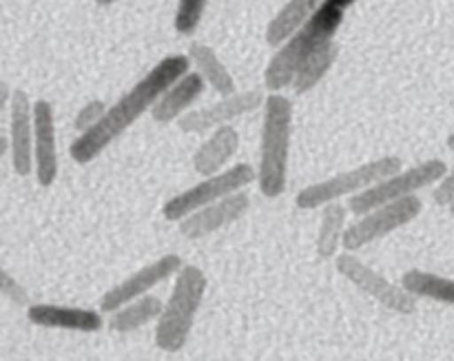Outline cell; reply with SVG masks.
<instances>
[{"label":"cell","mask_w":454,"mask_h":361,"mask_svg":"<svg viewBox=\"0 0 454 361\" xmlns=\"http://www.w3.org/2000/svg\"><path fill=\"white\" fill-rule=\"evenodd\" d=\"M191 69V62L184 53H173L162 58L151 71H146L127 93L118 98L111 106H106L100 122L89 131L78 133L69 146V155L75 164H89L105 149H109L129 127L137 122L160 96L171 87L177 78Z\"/></svg>","instance_id":"6da1fadb"},{"label":"cell","mask_w":454,"mask_h":361,"mask_svg":"<svg viewBox=\"0 0 454 361\" xmlns=\"http://www.w3.org/2000/svg\"><path fill=\"white\" fill-rule=\"evenodd\" d=\"M260 162L255 169L257 189L264 198L275 200L288 186V162L293 145V100L284 93H269L262 105Z\"/></svg>","instance_id":"7a4b0ae2"},{"label":"cell","mask_w":454,"mask_h":361,"mask_svg":"<svg viewBox=\"0 0 454 361\" xmlns=\"http://www.w3.org/2000/svg\"><path fill=\"white\" fill-rule=\"evenodd\" d=\"M346 12L335 7L328 0L319 4L317 12L295 31L288 35L264 69V84L270 93H282L284 89H291L300 67L313 56L315 51L326 43L335 40Z\"/></svg>","instance_id":"3957f363"},{"label":"cell","mask_w":454,"mask_h":361,"mask_svg":"<svg viewBox=\"0 0 454 361\" xmlns=\"http://www.w3.org/2000/svg\"><path fill=\"white\" fill-rule=\"evenodd\" d=\"M207 288L208 279L200 266L184 264L177 271L171 295L162 304V313L155 322V346L162 353H180L184 349Z\"/></svg>","instance_id":"277c9868"},{"label":"cell","mask_w":454,"mask_h":361,"mask_svg":"<svg viewBox=\"0 0 454 361\" xmlns=\"http://www.w3.org/2000/svg\"><path fill=\"white\" fill-rule=\"evenodd\" d=\"M402 169L403 160L399 155H384V158L371 160V162L359 164L350 171H341L337 176L326 177V180L304 186L297 193L295 207L301 208V211H315V208H322L331 202L353 198V195L371 189L372 184L386 180V177L402 171Z\"/></svg>","instance_id":"5b68a950"},{"label":"cell","mask_w":454,"mask_h":361,"mask_svg":"<svg viewBox=\"0 0 454 361\" xmlns=\"http://www.w3.org/2000/svg\"><path fill=\"white\" fill-rule=\"evenodd\" d=\"M446 169L448 164L439 158L424 160V162L402 169V171L393 173L386 180L372 184L371 189L353 195L348 202V211H353L355 216H364V213L372 211L377 207H384V204L417 195L421 189H428V186L437 184L443 173H446Z\"/></svg>","instance_id":"8992f818"},{"label":"cell","mask_w":454,"mask_h":361,"mask_svg":"<svg viewBox=\"0 0 454 361\" xmlns=\"http://www.w3.org/2000/svg\"><path fill=\"white\" fill-rule=\"evenodd\" d=\"M253 182H255V167H251V164H233V167L224 169L222 173L204 177L198 184L189 186L186 191L167 200L162 207L164 220H184L189 213L198 211V208L207 207V204L217 202V200L229 198L233 193H239L247 186H251Z\"/></svg>","instance_id":"52a82bcc"},{"label":"cell","mask_w":454,"mask_h":361,"mask_svg":"<svg viewBox=\"0 0 454 361\" xmlns=\"http://www.w3.org/2000/svg\"><path fill=\"white\" fill-rule=\"evenodd\" d=\"M421 211H424V202L417 195L372 208V211L359 216V220L346 229L341 247L348 253L359 251V248L368 247L377 239L388 238L390 233L415 222L421 216Z\"/></svg>","instance_id":"ba28073f"},{"label":"cell","mask_w":454,"mask_h":361,"mask_svg":"<svg viewBox=\"0 0 454 361\" xmlns=\"http://www.w3.org/2000/svg\"><path fill=\"white\" fill-rule=\"evenodd\" d=\"M335 269L341 278L348 279L353 286H357L364 295L372 297V300L380 306H384L386 310H393V313L397 315L417 313L415 297L408 295L402 286L393 284L388 278L377 273L375 269L364 264V262L359 260V257H355L353 253H340V255L335 257Z\"/></svg>","instance_id":"9c48e42d"},{"label":"cell","mask_w":454,"mask_h":361,"mask_svg":"<svg viewBox=\"0 0 454 361\" xmlns=\"http://www.w3.org/2000/svg\"><path fill=\"white\" fill-rule=\"evenodd\" d=\"M266 96L260 89H251V91H235L231 96H222L220 100L213 105L202 106V109H191L177 120V129L182 133H208L217 127L231 124L233 120L242 118V115L253 114V111L262 109Z\"/></svg>","instance_id":"30bf717a"},{"label":"cell","mask_w":454,"mask_h":361,"mask_svg":"<svg viewBox=\"0 0 454 361\" xmlns=\"http://www.w3.org/2000/svg\"><path fill=\"white\" fill-rule=\"evenodd\" d=\"M184 266L182 257L177 253H167V255L158 257L151 264L142 266L140 271H136L133 275H129L124 282H120L118 286L109 288V291L102 295L100 309L102 313H114L120 306L129 304V302L137 300L142 295H149L158 284L167 282L173 275H177V271Z\"/></svg>","instance_id":"8fae6325"},{"label":"cell","mask_w":454,"mask_h":361,"mask_svg":"<svg viewBox=\"0 0 454 361\" xmlns=\"http://www.w3.org/2000/svg\"><path fill=\"white\" fill-rule=\"evenodd\" d=\"M9 158L18 177H29L34 171V114L29 93L25 89H12L9 96Z\"/></svg>","instance_id":"7c38bea8"},{"label":"cell","mask_w":454,"mask_h":361,"mask_svg":"<svg viewBox=\"0 0 454 361\" xmlns=\"http://www.w3.org/2000/svg\"><path fill=\"white\" fill-rule=\"evenodd\" d=\"M34 173L40 186H51L60 173V158H58L56 137V114L53 105L44 98L34 100Z\"/></svg>","instance_id":"4fadbf2b"},{"label":"cell","mask_w":454,"mask_h":361,"mask_svg":"<svg viewBox=\"0 0 454 361\" xmlns=\"http://www.w3.org/2000/svg\"><path fill=\"white\" fill-rule=\"evenodd\" d=\"M248 207H251V198H248L247 191H239V193H233L229 198L217 200V202L189 213L184 220L177 222V229H180L182 238L204 239L238 222L248 211Z\"/></svg>","instance_id":"5bb4252c"},{"label":"cell","mask_w":454,"mask_h":361,"mask_svg":"<svg viewBox=\"0 0 454 361\" xmlns=\"http://www.w3.org/2000/svg\"><path fill=\"white\" fill-rule=\"evenodd\" d=\"M27 319L34 326L71 333H98L105 326L102 315L98 310L58 304H29L27 306Z\"/></svg>","instance_id":"9a60e30c"},{"label":"cell","mask_w":454,"mask_h":361,"mask_svg":"<svg viewBox=\"0 0 454 361\" xmlns=\"http://www.w3.org/2000/svg\"><path fill=\"white\" fill-rule=\"evenodd\" d=\"M207 91V84L200 78L195 71H186L182 78H177L171 87H167V91L155 100V105L151 106V118L158 124H171L177 122L186 111H191V106L202 98V93Z\"/></svg>","instance_id":"2e32d148"},{"label":"cell","mask_w":454,"mask_h":361,"mask_svg":"<svg viewBox=\"0 0 454 361\" xmlns=\"http://www.w3.org/2000/svg\"><path fill=\"white\" fill-rule=\"evenodd\" d=\"M239 149L238 129L224 124V127L213 129L211 136L195 149L193 169L198 176L208 177L229 169V162L235 158Z\"/></svg>","instance_id":"e0dca14e"},{"label":"cell","mask_w":454,"mask_h":361,"mask_svg":"<svg viewBox=\"0 0 454 361\" xmlns=\"http://www.w3.org/2000/svg\"><path fill=\"white\" fill-rule=\"evenodd\" d=\"M186 58H189L191 65L195 67V74L204 80L208 89H213L220 96H231V93L238 91V84H235L229 67L222 62V58L217 56L213 47L204 43H191Z\"/></svg>","instance_id":"ac0fdd59"},{"label":"cell","mask_w":454,"mask_h":361,"mask_svg":"<svg viewBox=\"0 0 454 361\" xmlns=\"http://www.w3.org/2000/svg\"><path fill=\"white\" fill-rule=\"evenodd\" d=\"M322 3L324 0H286L266 27V43L270 47H279L288 35L295 34L317 12Z\"/></svg>","instance_id":"d6986e66"},{"label":"cell","mask_w":454,"mask_h":361,"mask_svg":"<svg viewBox=\"0 0 454 361\" xmlns=\"http://www.w3.org/2000/svg\"><path fill=\"white\" fill-rule=\"evenodd\" d=\"M399 286L408 295L415 297V300H430L439 302V304L454 306V279L443 278V275L421 269H411L403 273Z\"/></svg>","instance_id":"ffe728a7"},{"label":"cell","mask_w":454,"mask_h":361,"mask_svg":"<svg viewBox=\"0 0 454 361\" xmlns=\"http://www.w3.org/2000/svg\"><path fill=\"white\" fill-rule=\"evenodd\" d=\"M160 313H162V300H158L155 295H142L114 310L109 319V328L114 333H120V335H127V333L137 331V328H145L146 324L158 322Z\"/></svg>","instance_id":"44dd1931"},{"label":"cell","mask_w":454,"mask_h":361,"mask_svg":"<svg viewBox=\"0 0 454 361\" xmlns=\"http://www.w3.org/2000/svg\"><path fill=\"white\" fill-rule=\"evenodd\" d=\"M346 229H348V207H344L341 202H331L322 207V222H319L317 244H315L322 260L337 257Z\"/></svg>","instance_id":"7402d4cb"},{"label":"cell","mask_w":454,"mask_h":361,"mask_svg":"<svg viewBox=\"0 0 454 361\" xmlns=\"http://www.w3.org/2000/svg\"><path fill=\"white\" fill-rule=\"evenodd\" d=\"M337 53H340V47L335 43H326L319 51H315L304 65L297 71L295 80H293L291 89L297 93V96H304V93L313 91L319 82L328 75V71L333 69L337 60Z\"/></svg>","instance_id":"603a6c76"},{"label":"cell","mask_w":454,"mask_h":361,"mask_svg":"<svg viewBox=\"0 0 454 361\" xmlns=\"http://www.w3.org/2000/svg\"><path fill=\"white\" fill-rule=\"evenodd\" d=\"M208 0H180L173 18V27L180 35H193L202 22L204 12H207Z\"/></svg>","instance_id":"cb8c5ba5"},{"label":"cell","mask_w":454,"mask_h":361,"mask_svg":"<svg viewBox=\"0 0 454 361\" xmlns=\"http://www.w3.org/2000/svg\"><path fill=\"white\" fill-rule=\"evenodd\" d=\"M106 106L109 105H106L105 100H100V98H93V100H89L87 105L80 106V111L75 114V118H74L75 131L84 133V131H89V129L96 127V124L102 120V115H105Z\"/></svg>","instance_id":"d4e9b609"},{"label":"cell","mask_w":454,"mask_h":361,"mask_svg":"<svg viewBox=\"0 0 454 361\" xmlns=\"http://www.w3.org/2000/svg\"><path fill=\"white\" fill-rule=\"evenodd\" d=\"M0 295L7 297L13 306H22V309L31 304L27 288L4 266H0Z\"/></svg>","instance_id":"484cf974"},{"label":"cell","mask_w":454,"mask_h":361,"mask_svg":"<svg viewBox=\"0 0 454 361\" xmlns=\"http://www.w3.org/2000/svg\"><path fill=\"white\" fill-rule=\"evenodd\" d=\"M433 200L437 207H450L454 200V164L450 169H446V173L442 176V180L434 184Z\"/></svg>","instance_id":"4316f807"},{"label":"cell","mask_w":454,"mask_h":361,"mask_svg":"<svg viewBox=\"0 0 454 361\" xmlns=\"http://www.w3.org/2000/svg\"><path fill=\"white\" fill-rule=\"evenodd\" d=\"M9 96H12V87H9L4 80H0V114H3L4 106H7Z\"/></svg>","instance_id":"83f0119b"},{"label":"cell","mask_w":454,"mask_h":361,"mask_svg":"<svg viewBox=\"0 0 454 361\" xmlns=\"http://www.w3.org/2000/svg\"><path fill=\"white\" fill-rule=\"evenodd\" d=\"M328 3L335 4V7H340V9H344V12H348V9L353 7V4L357 3V0H328Z\"/></svg>","instance_id":"f1b7e54d"},{"label":"cell","mask_w":454,"mask_h":361,"mask_svg":"<svg viewBox=\"0 0 454 361\" xmlns=\"http://www.w3.org/2000/svg\"><path fill=\"white\" fill-rule=\"evenodd\" d=\"M7 155H9V142H7V137L0 136V162H3Z\"/></svg>","instance_id":"f546056e"},{"label":"cell","mask_w":454,"mask_h":361,"mask_svg":"<svg viewBox=\"0 0 454 361\" xmlns=\"http://www.w3.org/2000/svg\"><path fill=\"white\" fill-rule=\"evenodd\" d=\"M96 4H100V7H111V4H118L122 3V0H93Z\"/></svg>","instance_id":"4dcf8cb0"},{"label":"cell","mask_w":454,"mask_h":361,"mask_svg":"<svg viewBox=\"0 0 454 361\" xmlns=\"http://www.w3.org/2000/svg\"><path fill=\"white\" fill-rule=\"evenodd\" d=\"M446 145H448V149H450V151H454V131L450 133V136H448Z\"/></svg>","instance_id":"1f68e13d"},{"label":"cell","mask_w":454,"mask_h":361,"mask_svg":"<svg viewBox=\"0 0 454 361\" xmlns=\"http://www.w3.org/2000/svg\"><path fill=\"white\" fill-rule=\"evenodd\" d=\"M448 208H450V213L454 216V200H452V204H450V207H448Z\"/></svg>","instance_id":"d6a6232c"}]
</instances>
